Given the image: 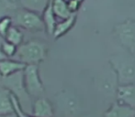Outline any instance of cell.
I'll return each instance as SVG.
<instances>
[{
  "mask_svg": "<svg viewBox=\"0 0 135 117\" xmlns=\"http://www.w3.org/2000/svg\"><path fill=\"white\" fill-rule=\"evenodd\" d=\"M75 21H76V15L73 14L70 18H66V19H62L61 22H57L54 35H52L54 37V39L61 38L64 34L67 33L75 26Z\"/></svg>",
  "mask_w": 135,
  "mask_h": 117,
  "instance_id": "7c38bea8",
  "label": "cell"
},
{
  "mask_svg": "<svg viewBox=\"0 0 135 117\" xmlns=\"http://www.w3.org/2000/svg\"><path fill=\"white\" fill-rule=\"evenodd\" d=\"M11 94L12 92L8 88L0 90V115H6L15 113Z\"/></svg>",
  "mask_w": 135,
  "mask_h": 117,
  "instance_id": "30bf717a",
  "label": "cell"
},
{
  "mask_svg": "<svg viewBox=\"0 0 135 117\" xmlns=\"http://www.w3.org/2000/svg\"><path fill=\"white\" fill-rule=\"evenodd\" d=\"M110 67L118 76L119 84L135 83V57L133 53L125 50L109 58Z\"/></svg>",
  "mask_w": 135,
  "mask_h": 117,
  "instance_id": "6da1fadb",
  "label": "cell"
},
{
  "mask_svg": "<svg viewBox=\"0 0 135 117\" xmlns=\"http://www.w3.org/2000/svg\"><path fill=\"white\" fill-rule=\"evenodd\" d=\"M41 18H42V20H43V22H44L46 31L48 32L49 35H54L57 21H56V17H55L54 10H52V0H51L50 3H49L48 7L43 11Z\"/></svg>",
  "mask_w": 135,
  "mask_h": 117,
  "instance_id": "8fae6325",
  "label": "cell"
},
{
  "mask_svg": "<svg viewBox=\"0 0 135 117\" xmlns=\"http://www.w3.org/2000/svg\"><path fill=\"white\" fill-rule=\"evenodd\" d=\"M12 1H17V0H12Z\"/></svg>",
  "mask_w": 135,
  "mask_h": 117,
  "instance_id": "603a6c76",
  "label": "cell"
},
{
  "mask_svg": "<svg viewBox=\"0 0 135 117\" xmlns=\"http://www.w3.org/2000/svg\"><path fill=\"white\" fill-rule=\"evenodd\" d=\"M32 114L34 117H52L54 110L48 100L40 97L34 103Z\"/></svg>",
  "mask_w": 135,
  "mask_h": 117,
  "instance_id": "9c48e42d",
  "label": "cell"
},
{
  "mask_svg": "<svg viewBox=\"0 0 135 117\" xmlns=\"http://www.w3.org/2000/svg\"><path fill=\"white\" fill-rule=\"evenodd\" d=\"M114 34L125 50L132 52L135 50V20L129 19L114 27Z\"/></svg>",
  "mask_w": 135,
  "mask_h": 117,
  "instance_id": "3957f363",
  "label": "cell"
},
{
  "mask_svg": "<svg viewBox=\"0 0 135 117\" xmlns=\"http://www.w3.org/2000/svg\"><path fill=\"white\" fill-rule=\"evenodd\" d=\"M50 1L51 0H20V4L23 8L40 14L43 13Z\"/></svg>",
  "mask_w": 135,
  "mask_h": 117,
  "instance_id": "5bb4252c",
  "label": "cell"
},
{
  "mask_svg": "<svg viewBox=\"0 0 135 117\" xmlns=\"http://www.w3.org/2000/svg\"><path fill=\"white\" fill-rule=\"evenodd\" d=\"M23 86L25 91L31 96L40 95L43 92V85L39 76L38 67L35 64H30L24 69Z\"/></svg>",
  "mask_w": 135,
  "mask_h": 117,
  "instance_id": "277c9868",
  "label": "cell"
},
{
  "mask_svg": "<svg viewBox=\"0 0 135 117\" xmlns=\"http://www.w3.org/2000/svg\"><path fill=\"white\" fill-rule=\"evenodd\" d=\"M17 46L12 43L8 42L6 40L5 42L2 43L1 45V50L7 55V57H11V56L15 55L17 52Z\"/></svg>",
  "mask_w": 135,
  "mask_h": 117,
  "instance_id": "e0dca14e",
  "label": "cell"
},
{
  "mask_svg": "<svg viewBox=\"0 0 135 117\" xmlns=\"http://www.w3.org/2000/svg\"><path fill=\"white\" fill-rule=\"evenodd\" d=\"M104 117H135V109L117 102L104 113Z\"/></svg>",
  "mask_w": 135,
  "mask_h": 117,
  "instance_id": "52a82bcc",
  "label": "cell"
},
{
  "mask_svg": "<svg viewBox=\"0 0 135 117\" xmlns=\"http://www.w3.org/2000/svg\"><path fill=\"white\" fill-rule=\"evenodd\" d=\"M52 6L55 17L60 19H66L73 15L69 10L67 0H52Z\"/></svg>",
  "mask_w": 135,
  "mask_h": 117,
  "instance_id": "4fadbf2b",
  "label": "cell"
},
{
  "mask_svg": "<svg viewBox=\"0 0 135 117\" xmlns=\"http://www.w3.org/2000/svg\"><path fill=\"white\" fill-rule=\"evenodd\" d=\"M11 99H12L15 114H17V116L18 117H32V116H30V115H28V114H26L25 113L22 111L21 106H20V101H18V99L15 96V94L13 93V92H12V94H11Z\"/></svg>",
  "mask_w": 135,
  "mask_h": 117,
  "instance_id": "ac0fdd59",
  "label": "cell"
},
{
  "mask_svg": "<svg viewBox=\"0 0 135 117\" xmlns=\"http://www.w3.org/2000/svg\"><path fill=\"white\" fill-rule=\"evenodd\" d=\"M46 51L47 49L44 43L37 40H31L18 46L16 54L20 61L27 65H37L44 60Z\"/></svg>",
  "mask_w": 135,
  "mask_h": 117,
  "instance_id": "7a4b0ae2",
  "label": "cell"
},
{
  "mask_svg": "<svg viewBox=\"0 0 135 117\" xmlns=\"http://www.w3.org/2000/svg\"><path fill=\"white\" fill-rule=\"evenodd\" d=\"M26 67H27V64L21 61L4 60L0 61V74L7 78L12 74L17 73L18 71H24Z\"/></svg>",
  "mask_w": 135,
  "mask_h": 117,
  "instance_id": "ba28073f",
  "label": "cell"
},
{
  "mask_svg": "<svg viewBox=\"0 0 135 117\" xmlns=\"http://www.w3.org/2000/svg\"><path fill=\"white\" fill-rule=\"evenodd\" d=\"M6 40L8 42L12 43V44L16 45L17 47L20 46L22 44V40H23V35L17 28L10 27L8 31L7 32L5 37Z\"/></svg>",
  "mask_w": 135,
  "mask_h": 117,
  "instance_id": "9a60e30c",
  "label": "cell"
},
{
  "mask_svg": "<svg viewBox=\"0 0 135 117\" xmlns=\"http://www.w3.org/2000/svg\"><path fill=\"white\" fill-rule=\"evenodd\" d=\"M11 22H12V19L10 17L6 16L0 18V36L1 37H6V34L11 27Z\"/></svg>",
  "mask_w": 135,
  "mask_h": 117,
  "instance_id": "2e32d148",
  "label": "cell"
},
{
  "mask_svg": "<svg viewBox=\"0 0 135 117\" xmlns=\"http://www.w3.org/2000/svg\"><path fill=\"white\" fill-rule=\"evenodd\" d=\"M16 22L18 26L31 31L46 30L42 18L38 13L28 9H21L16 15Z\"/></svg>",
  "mask_w": 135,
  "mask_h": 117,
  "instance_id": "5b68a950",
  "label": "cell"
},
{
  "mask_svg": "<svg viewBox=\"0 0 135 117\" xmlns=\"http://www.w3.org/2000/svg\"><path fill=\"white\" fill-rule=\"evenodd\" d=\"M0 117H18L17 114H6V115H0Z\"/></svg>",
  "mask_w": 135,
  "mask_h": 117,
  "instance_id": "44dd1931",
  "label": "cell"
},
{
  "mask_svg": "<svg viewBox=\"0 0 135 117\" xmlns=\"http://www.w3.org/2000/svg\"><path fill=\"white\" fill-rule=\"evenodd\" d=\"M7 60V55L0 50V61H2V60Z\"/></svg>",
  "mask_w": 135,
  "mask_h": 117,
  "instance_id": "ffe728a7",
  "label": "cell"
},
{
  "mask_svg": "<svg viewBox=\"0 0 135 117\" xmlns=\"http://www.w3.org/2000/svg\"><path fill=\"white\" fill-rule=\"evenodd\" d=\"M78 1H80L81 3H83V2H84V0H78Z\"/></svg>",
  "mask_w": 135,
  "mask_h": 117,
  "instance_id": "7402d4cb",
  "label": "cell"
},
{
  "mask_svg": "<svg viewBox=\"0 0 135 117\" xmlns=\"http://www.w3.org/2000/svg\"><path fill=\"white\" fill-rule=\"evenodd\" d=\"M116 97L118 102L135 109V83L119 84Z\"/></svg>",
  "mask_w": 135,
  "mask_h": 117,
  "instance_id": "8992f818",
  "label": "cell"
},
{
  "mask_svg": "<svg viewBox=\"0 0 135 117\" xmlns=\"http://www.w3.org/2000/svg\"><path fill=\"white\" fill-rule=\"evenodd\" d=\"M67 5L68 7H69V10L73 14H75V12H77V10L80 7L81 2L78 1V0H67Z\"/></svg>",
  "mask_w": 135,
  "mask_h": 117,
  "instance_id": "d6986e66",
  "label": "cell"
}]
</instances>
